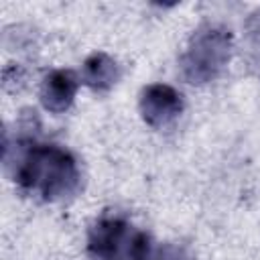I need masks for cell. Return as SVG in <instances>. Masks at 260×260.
Wrapping results in <instances>:
<instances>
[{
	"label": "cell",
	"mask_w": 260,
	"mask_h": 260,
	"mask_svg": "<svg viewBox=\"0 0 260 260\" xmlns=\"http://www.w3.org/2000/svg\"><path fill=\"white\" fill-rule=\"evenodd\" d=\"M6 167L12 179L30 193L47 201L73 195L79 187V167L67 148L35 140H20L14 148L6 146Z\"/></svg>",
	"instance_id": "6da1fadb"
},
{
	"label": "cell",
	"mask_w": 260,
	"mask_h": 260,
	"mask_svg": "<svg viewBox=\"0 0 260 260\" xmlns=\"http://www.w3.org/2000/svg\"><path fill=\"white\" fill-rule=\"evenodd\" d=\"M234 39L230 28L221 24H203L191 37L183 57L181 71L189 83H207L219 75L230 61Z\"/></svg>",
	"instance_id": "7a4b0ae2"
},
{
	"label": "cell",
	"mask_w": 260,
	"mask_h": 260,
	"mask_svg": "<svg viewBox=\"0 0 260 260\" xmlns=\"http://www.w3.org/2000/svg\"><path fill=\"white\" fill-rule=\"evenodd\" d=\"M138 108H140V114L146 124L165 126L181 114L183 98L175 87H171L167 83H152L142 89Z\"/></svg>",
	"instance_id": "3957f363"
},
{
	"label": "cell",
	"mask_w": 260,
	"mask_h": 260,
	"mask_svg": "<svg viewBox=\"0 0 260 260\" xmlns=\"http://www.w3.org/2000/svg\"><path fill=\"white\" fill-rule=\"evenodd\" d=\"M77 87H79V81L73 71L55 69L49 75H45V79H43L41 104L45 106V110H49L53 114H61L73 104Z\"/></svg>",
	"instance_id": "277c9868"
},
{
	"label": "cell",
	"mask_w": 260,
	"mask_h": 260,
	"mask_svg": "<svg viewBox=\"0 0 260 260\" xmlns=\"http://www.w3.org/2000/svg\"><path fill=\"white\" fill-rule=\"evenodd\" d=\"M120 77L118 63L106 53H91L83 61L81 79L93 91H108Z\"/></svg>",
	"instance_id": "5b68a950"
}]
</instances>
